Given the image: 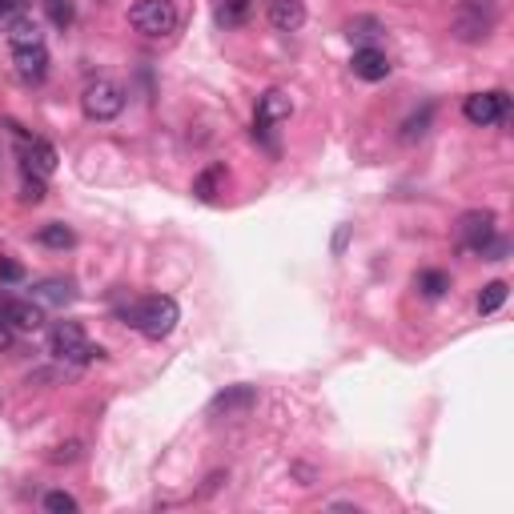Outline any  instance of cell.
Segmentation results:
<instances>
[{
    "label": "cell",
    "mask_w": 514,
    "mask_h": 514,
    "mask_svg": "<svg viewBox=\"0 0 514 514\" xmlns=\"http://www.w3.org/2000/svg\"><path fill=\"white\" fill-rule=\"evenodd\" d=\"M13 341H16V325L0 318V350H13Z\"/></svg>",
    "instance_id": "f546056e"
},
{
    "label": "cell",
    "mask_w": 514,
    "mask_h": 514,
    "mask_svg": "<svg viewBox=\"0 0 514 514\" xmlns=\"http://www.w3.org/2000/svg\"><path fill=\"white\" fill-rule=\"evenodd\" d=\"M16 13H21V0H0V24H8Z\"/></svg>",
    "instance_id": "4dcf8cb0"
},
{
    "label": "cell",
    "mask_w": 514,
    "mask_h": 514,
    "mask_svg": "<svg viewBox=\"0 0 514 514\" xmlns=\"http://www.w3.org/2000/svg\"><path fill=\"white\" fill-rule=\"evenodd\" d=\"M494 24H499V4H494V0H462V4L454 8L450 32L462 45H483L494 32Z\"/></svg>",
    "instance_id": "7a4b0ae2"
},
{
    "label": "cell",
    "mask_w": 514,
    "mask_h": 514,
    "mask_svg": "<svg viewBox=\"0 0 514 514\" xmlns=\"http://www.w3.org/2000/svg\"><path fill=\"white\" fill-rule=\"evenodd\" d=\"M507 253H510V242H507V237H499V234H494L491 242L483 245V253H478V257H483V261H502V257H507Z\"/></svg>",
    "instance_id": "484cf974"
},
{
    "label": "cell",
    "mask_w": 514,
    "mask_h": 514,
    "mask_svg": "<svg viewBox=\"0 0 514 514\" xmlns=\"http://www.w3.org/2000/svg\"><path fill=\"white\" fill-rule=\"evenodd\" d=\"M253 0H217V24L221 29H237V24L250 21Z\"/></svg>",
    "instance_id": "d6986e66"
},
{
    "label": "cell",
    "mask_w": 514,
    "mask_h": 514,
    "mask_svg": "<svg viewBox=\"0 0 514 514\" xmlns=\"http://www.w3.org/2000/svg\"><path fill=\"white\" fill-rule=\"evenodd\" d=\"M13 68L24 84H40L49 73V53L45 45H29V49H13Z\"/></svg>",
    "instance_id": "9c48e42d"
},
{
    "label": "cell",
    "mask_w": 514,
    "mask_h": 514,
    "mask_svg": "<svg viewBox=\"0 0 514 514\" xmlns=\"http://www.w3.org/2000/svg\"><path fill=\"white\" fill-rule=\"evenodd\" d=\"M4 32H8V40H13V49H29V45H45L40 40V24L32 21L29 13H16L13 21L4 24Z\"/></svg>",
    "instance_id": "e0dca14e"
},
{
    "label": "cell",
    "mask_w": 514,
    "mask_h": 514,
    "mask_svg": "<svg viewBox=\"0 0 514 514\" xmlns=\"http://www.w3.org/2000/svg\"><path fill=\"white\" fill-rule=\"evenodd\" d=\"M289 113H294V101H289V93L286 89H270V93H261V97H257L253 121L257 125H281V121H289Z\"/></svg>",
    "instance_id": "8fae6325"
},
{
    "label": "cell",
    "mask_w": 514,
    "mask_h": 514,
    "mask_svg": "<svg viewBox=\"0 0 514 514\" xmlns=\"http://www.w3.org/2000/svg\"><path fill=\"white\" fill-rule=\"evenodd\" d=\"M121 318L133 325V330H141L149 341H161V338H169V333L177 330V322H182V306H177L173 297H165V294H153V297H141V302L125 306Z\"/></svg>",
    "instance_id": "6da1fadb"
},
{
    "label": "cell",
    "mask_w": 514,
    "mask_h": 514,
    "mask_svg": "<svg viewBox=\"0 0 514 514\" xmlns=\"http://www.w3.org/2000/svg\"><path fill=\"white\" fill-rule=\"evenodd\" d=\"M32 297H37L40 306H57V310H65V306L76 302V289H73V281H65V278H45V281L32 286Z\"/></svg>",
    "instance_id": "9a60e30c"
},
{
    "label": "cell",
    "mask_w": 514,
    "mask_h": 514,
    "mask_svg": "<svg viewBox=\"0 0 514 514\" xmlns=\"http://www.w3.org/2000/svg\"><path fill=\"white\" fill-rule=\"evenodd\" d=\"M0 318L4 322H13L16 330H40V325H45V310H40V302H21V297H4V302H0Z\"/></svg>",
    "instance_id": "30bf717a"
},
{
    "label": "cell",
    "mask_w": 514,
    "mask_h": 514,
    "mask_svg": "<svg viewBox=\"0 0 514 514\" xmlns=\"http://www.w3.org/2000/svg\"><path fill=\"white\" fill-rule=\"evenodd\" d=\"M49 354L65 366H89V362H101L105 350L93 346L76 322H57L53 330H49Z\"/></svg>",
    "instance_id": "3957f363"
},
{
    "label": "cell",
    "mask_w": 514,
    "mask_h": 514,
    "mask_svg": "<svg viewBox=\"0 0 514 514\" xmlns=\"http://www.w3.org/2000/svg\"><path fill=\"white\" fill-rule=\"evenodd\" d=\"M414 286H418V294L434 302V297H442V294L450 289V273H442V270H422V273L414 278Z\"/></svg>",
    "instance_id": "ffe728a7"
},
{
    "label": "cell",
    "mask_w": 514,
    "mask_h": 514,
    "mask_svg": "<svg viewBox=\"0 0 514 514\" xmlns=\"http://www.w3.org/2000/svg\"><path fill=\"white\" fill-rule=\"evenodd\" d=\"M37 242L49 245V250H73V245H76V234L65 226V221H49V226L37 229Z\"/></svg>",
    "instance_id": "ac0fdd59"
},
{
    "label": "cell",
    "mask_w": 514,
    "mask_h": 514,
    "mask_svg": "<svg viewBox=\"0 0 514 514\" xmlns=\"http://www.w3.org/2000/svg\"><path fill=\"white\" fill-rule=\"evenodd\" d=\"M253 406H257V390H253V386H245V382H237V386H226V390L209 402V418H217V422H221V418L234 422V418L250 414Z\"/></svg>",
    "instance_id": "ba28073f"
},
{
    "label": "cell",
    "mask_w": 514,
    "mask_h": 514,
    "mask_svg": "<svg viewBox=\"0 0 514 514\" xmlns=\"http://www.w3.org/2000/svg\"><path fill=\"white\" fill-rule=\"evenodd\" d=\"M177 21H182V13H177L173 0H137L128 8V24L137 32H145V37H169L177 29Z\"/></svg>",
    "instance_id": "277c9868"
},
{
    "label": "cell",
    "mask_w": 514,
    "mask_h": 514,
    "mask_svg": "<svg viewBox=\"0 0 514 514\" xmlns=\"http://www.w3.org/2000/svg\"><path fill=\"white\" fill-rule=\"evenodd\" d=\"M382 32H386V29H382L378 21H374V16H354V21L346 24V37H350V40H354V37H358V40H374V37H382Z\"/></svg>",
    "instance_id": "603a6c76"
},
{
    "label": "cell",
    "mask_w": 514,
    "mask_h": 514,
    "mask_svg": "<svg viewBox=\"0 0 514 514\" xmlns=\"http://www.w3.org/2000/svg\"><path fill=\"white\" fill-rule=\"evenodd\" d=\"M346 237H350V229L341 226V229H338V237H333V253H341V250H346Z\"/></svg>",
    "instance_id": "1f68e13d"
},
{
    "label": "cell",
    "mask_w": 514,
    "mask_h": 514,
    "mask_svg": "<svg viewBox=\"0 0 514 514\" xmlns=\"http://www.w3.org/2000/svg\"><path fill=\"white\" fill-rule=\"evenodd\" d=\"M270 24L278 32H297L306 24V0H270Z\"/></svg>",
    "instance_id": "5bb4252c"
},
{
    "label": "cell",
    "mask_w": 514,
    "mask_h": 514,
    "mask_svg": "<svg viewBox=\"0 0 514 514\" xmlns=\"http://www.w3.org/2000/svg\"><path fill=\"white\" fill-rule=\"evenodd\" d=\"M21 201H24V205H40V201H45V177H37V173H24Z\"/></svg>",
    "instance_id": "d4e9b609"
},
{
    "label": "cell",
    "mask_w": 514,
    "mask_h": 514,
    "mask_svg": "<svg viewBox=\"0 0 514 514\" xmlns=\"http://www.w3.org/2000/svg\"><path fill=\"white\" fill-rule=\"evenodd\" d=\"M24 270L13 261V257H0V286H13V281H21Z\"/></svg>",
    "instance_id": "f1b7e54d"
},
{
    "label": "cell",
    "mask_w": 514,
    "mask_h": 514,
    "mask_svg": "<svg viewBox=\"0 0 514 514\" xmlns=\"http://www.w3.org/2000/svg\"><path fill=\"white\" fill-rule=\"evenodd\" d=\"M462 117H466L470 125H502L510 117V93L502 89H491V93H470L466 101H462Z\"/></svg>",
    "instance_id": "8992f818"
},
{
    "label": "cell",
    "mask_w": 514,
    "mask_h": 514,
    "mask_svg": "<svg viewBox=\"0 0 514 514\" xmlns=\"http://www.w3.org/2000/svg\"><path fill=\"white\" fill-rule=\"evenodd\" d=\"M45 510H53V514H76V510H81V502H76L68 491H49L45 494Z\"/></svg>",
    "instance_id": "cb8c5ba5"
},
{
    "label": "cell",
    "mask_w": 514,
    "mask_h": 514,
    "mask_svg": "<svg viewBox=\"0 0 514 514\" xmlns=\"http://www.w3.org/2000/svg\"><path fill=\"white\" fill-rule=\"evenodd\" d=\"M507 297H510L507 281H491V286H483V294H478V314H499L502 306H507Z\"/></svg>",
    "instance_id": "44dd1931"
},
{
    "label": "cell",
    "mask_w": 514,
    "mask_h": 514,
    "mask_svg": "<svg viewBox=\"0 0 514 514\" xmlns=\"http://www.w3.org/2000/svg\"><path fill=\"white\" fill-rule=\"evenodd\" d=\"M21 165H24V173L49 177L57 169V149L49 141H40V137H32V141H24V149H21Z\"/></svg>",
    "instance_id": "7c38bea8"
},
{
    "label": "cell",
    "mask_w": 514,
    "mask_h": 514,
    "mask_svg": "<svg viewBox=\"0 0 514 514\" xmlns=\"http://www.w3.org/2000/svg\"><path fill=\"white\" fill-rule=\"evenodd\" d=\"M499 217H494V209H470V213H462L458 217V226H454V234H458V245L466 253H483V245L491 242L494 234H499Z\"/></svg>",
    "instance_id": "52a82bcc"
},
{
    "label": "cell",
    "mask_w": 514,
    "mask_h": 514,
    "mask_svg": "<svg viewBox=\"0 0 514 514\" xmlns=\"http://www.w3.org/2000/svg\"><path fill=\"white\" fill-rule=\"evenodd\" d=\"M49 16H53L57 29L73 24V0H49Z\"/></svg>",
    "instance_id": "4316f807"
},
{
    "label": "cell",
    "mask_w": 514,
    "mask_h": 514,
    "mask_svg": "<svg viewBox=\"0 0 514 514\" xmlns=\"http://www.w3.org/2000/svg\"><path fill=\"white\" fill-rule=\"evenodd\" d=\"M430 121H434V105H422V113H414L406 125H402V141H418V137H426Z\"/></svg>",
    "instance_id": "7402d4cb"
},
{
    "label": "cell",
    "mask_w": 514,
    "mask_h": 514,
    "mask_svg": "<svg viewBox=\"0 0 514 514\" xmlns=\"http://www.w3.org/2000/svg\"><path fill=\"white\" fill-rule=\"evenodd\" d=\"M226 185H229L226 165H209V169H201V173L193 177V197L197 201H217V197L226 193Z\"/></svg>",
    "instance_id": "2e32d148"
},
{
    "label": "cell",
    "mask_w": 514,
    "mask_h": 514,
    "mask_svg": "<svg viewBox=\"0 0 514 514\" xmlns=\"http://www.w3.org/2000/svg\"><path fill=\"white\" fill-rule=\"evenodd\" d=\"M350 68H354L358 81H386V76H390V57H386L382 49L366 45V49H358V53H354Z\"/></svg>",
    "instance_id": "4fadbf2b"
},
{
    "label": "cell",
    "mask_w": 514,
    "mask_h": 514,
    "mask_svg": "<svg viewBox=\"0 0 514 514\" xmlns=\"http://www.w3.org/2000/svg\"><path fill=\"white\" fill-rule=\"evenodd\" d=\"M81 109H84V117H89V121H113V117L125 109L121 84L105 81V76L89 81V84H84V93H81Z\"/></svg>",
    "instance_id": "5b68a950"
},
{
    "label": "cell",
    "mask_w": 514,
    "mask_h": 514,
    "mask_svg": "<svg viewBox=\"0 0 514 514\" xmlns=\"http://www.w3.org/2000/svg\"><path fill=\"white\" fill-rule=\"evenodd\" d=\"M81 458V442H61V447H53V454H49V462H57V466H61V462H76Z\"/></svg>",
    "instance_id": "83f0119b"
}]
</instances>
